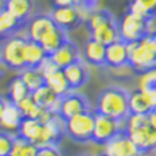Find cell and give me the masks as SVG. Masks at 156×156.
<instances>
[{"label": "cell", "mask_w": 156, "mask_h": 156, "mask_svg": "<svg viewBox=\"0 0 156 156\" xmlns=\"http://www.w3.org/2000/svg\"><path fill=\"white\" fill-rule=\"evenodd\" d=\"M66 40H67V32L55 25L48 34L44 35V38H42L38 44L47 51V54H51V53H54L55 50L60 47Z\"/></svg>", "instance_id": "7402d4cb"}, {"label": "cell", "mask_w": 156, "mask_h": 156, "mask_svg": "<svg viewBox=\"0 0 156 156\" xmlns=\"http://www.w3.org/2000/svg\"><path fill=\"white\" fill-rule=\"evenodd\" d=\"M89 109H90L89 101L82 94L76 92V90H70L69 94H66V95H63L60 98L58 114L64 120H67V118L73 115H77L80 112L89 111Z\"/></svg>", "instance_id": "8fae6325"}, {"label": "cell", "mask_w": 156, "mask_h": 156, "mask_svg": "<svg viewBox=\"0 0 156 156\" xmlns=\"http://www.w3.org/2000/svg\"><path fill=\"white\" fill-rule=\"evenodd\" d=\"M53 5H54V7L70 6V5H75V0H53Z\"/></svg>", "instance_id": "74e56055"}, {"label": "cell", "mask_w": 156, "mask_h": 156, "mask_svg": "<svg viewBox=\"0 0 156 156\" xmlns=\"http://www.w3.org/2000/svg\"><path fill=\"white\" fill-rule=\"evenodd\" d=\"M45 85L54 92L55 95L60 96V98L72 90L67 79H66V76H64L63 69H58V70H55L54 73L48 75L47 77H45Z\"/></svg>", "instance_id": "4316f807"}, {"label": "cell", "mask_w": 156, "mask_h": 156, "mask_svg": "<svg viewBox=\"0 0 156 156\" xmlns=\"http://www.w3.org/2000/svg\"><path fill=\"white\" fill-rule=\"evenodd\" d=\"M153 111H155V112H156V107H155V108H153Z\"/></svg>", "instance_id": "bcb514c9"}, {"label": "cell", "mask_w": 156, "mask_h": 156, "mask_svg": "<svg viewBox=\"0 0 156 156\" xmlns=\"http://www.w3.org/2000/svg\"><path fill=\"white\" fill-rule=\"evenodd\" d=\"M140 156H144V155H140Z\"/></svg>", "instance_id": "c3c4849f"}, {"label": "cell", "mask_w": 156, "mask_h": 156, "mask_svg": "<svg viewBox=\"0 0 156 156\" xmlns=\"http://www.w3.org/2000/svg\"><path fill=\"white\" fill-rule=\"evenodd\" d=\"M47 55V51L37 41L28 40L25 47V67H40V64L45 60Z\"/></svg>", "instance_id": "d4e9b609"}, {"label": "cell", "mask_w": 156, "mask_h": 156, "mask_svg": "<svg viewBox=\"0 0 156 156\" xmlns=\"http://www.w3.org/2000/svg\"><path fill=\"white\" fill-rule=\"evenodd\" d=\"M15 136L9 131H0V156H10Z\"/></svg>", "instance_id": "836d02e7"}, {"label": "cell", "mask_w": 156, "mask_h": 156, "mask_svg": "<svg viewBox=\"0 0 156 156\" xmlns=\"http://www.w3.org/2000/svg\"><path fill=\"white\" fill-rule=\"evenodd\" d=\"M29 95H31V90L28 89V86L23 83V80L20 79L19 76L13 77L12 80L9 82V86H7V98H9L10 102L19 104L22 99H25V98Z\"/></svg>", "instance_id": "f546056e"}, {"label": "cell", "mask_w": 156, "mask_h": 156, "mask_svg": "<svg viewBox=\"0 0 156 156\" xmlns=\"http://www.w3.org/2000/svg\"><path fill=\"white\" fill-rule=\"evenodd\" d=\"M129 10L153 20L156 18V0H130Z\"/></svg>", "instance_id": "f1b7e54d"}, {"label": "cell", "mask_w": 156, "mask_h": 156, "mask_svg": "<svg viewBox=\"0 0 156 156\" xmlns=\"http://www.w3.org/2000/svg\"><path fill=\"white\" fill-rule=\"evenodd\" d=\"M18 107L22 111L23 117H27V118H37L41 122H45L51 117V114H53V112H50L47 109H42L41 107H38L34 102V99L31 98V95L27 96L25 99H22L18 104Z\"/></svg>", "instance_id": "44dd1931"}, {"label": "cell", "mask_w": 156, "mask_h": 156, "mask_svg": "<svg viewBox=\"0 0 156 156\" xmlns=\"http://www.w3.org/2000/svg\"><path fill=\"white\" fill-rule=\"evenodd\" d=\"M95 126V112L85 111L77 115H73L66 120V136H69L76 143H88L92 142Z\"/></svg>", "instance_id": "8992f818"}, {"label": "cell", "mask_w": 156, "mask_h": 156, "mask_svg": "<svg viewBox=\"0 0 156 156\" xmlns=\"http://www.w3.org/2000/svg\"><path fill=\"white\" fill-rule=\"evenodd\" d=\"M7 70H9V67H7V64L5 63V60L0 57V79L3 77V76L7 73Z\"/></svg>", "instance_id": "f35d334b"}, {"label": "cell", "mask_w": 156, "mask_h": 156, "mask_svg": "<svg viewBox=\"0 0 156 156\" xmlns=\"http://www.w3.org/2000/svg\"><path fill=\"white\" fill-rule=\"evenodd\" d=\"M99 156H109V155H107V153H102V155H99Z\"/></svg>", "instance_id": "f6af8a7d"}, {"label": "cell", "mask_w": 156, "mask_h": 156, "mask_svg": "<svg viewBox=\"0 0 156 156\" xmlns=\"http://www.w3.org/2000/svg\"><path fill=\"white\" fill-rule=\"evenodd\" d=\"M153 20L146 19L140 15H136L133 12L127 10L122 15L121 20L118 22V31H120V38L126 42H136L140 41L143 37L150 32Z\"/></svg>", "instance_id": "277c9868"}, {"label": "cell", "mask_w": 156, "mask_h": 156, "mask_svg": "<svg viewBox=\"0 0 156 156\" xmlns=\"http://www.w3.org/2000/svg\"><path fill=\"white\" fill-rule=\"evenodd\" d=\"M6 9V0H0V12Z\"/></svg>", "instance_id": "7bdbcfd3"}, {"label": "cell", "mask_w": 156, "mask_h": 156, "mask_svg": "<svg viewBox=\"0 0 156 156\" xmlns=\"http://www.w3.org/2000/svg\"><path fill=\"white\" fill-rule=\"evenodd\" d=\"M63 72H64V76H66L72 90L82 88L88 82L89 70L85 60H82V58L80 60H76L75 63H72L69 66H66L63 69Z\"/></svg>", "instance_id": "9a60e30c"}, {"label": "cell", "mask_w": 156, "mask_h": 156, "mask_svg": "<svg viewBox=\"0 0 156 156\" xmlns=\"http://www.w3.org/2000/svg\"><path fill=\"white\" fill-rule=\"evenodd\" d=\"M111 22H115V18L109 13L108 10H105V9H96V10H94L92 13L89 15V18L86 19L85 23L88 27L89 32H92V31H95V29L104 27L107 23H111Z\"/></svg>", "instance_id": "4dcf8cb0"}, {"label": "cell", "mask_w": 156, "mask_h": 156, "mask_svg": "<svg viewBox=\"0 0 156 156\" xmlns=\"http://www.w3.org/2000/svg\"><path fill=\"white\" fill-rule=\"evenodd\" d=\"M22 120H23V114L19 109L18 104L7 101L5 111H3V115H2V120H0V127L5 131L13 133V131H18Z\"/></svg>", "instance_id": "e0dca14e"}, {"label": "cell", "mask_w": 156, "mask_h": 156, "mask_svg": "<svg viewBox=\"0 0 156 156\" xmlns=\"http://www.w3.org/2000/svg\"><path fill=\"white\" fill-rule=\"evenodd\" d=\"M129 111L130 114H149L153 111V105L143 90H134L129 96Z\"/></svg>", "instance_id": "cb8c5ba5"}, {"label": "cell", "mask_w": 156, "mask_h": 156, "mask_svg": "<svg viewBox=\"0 0 156 156\" xmlns=\"http://www.w3.org/2000/svg\"><path fill=\"white\" fill-rule=\"evenodd\" d=\"M98 2H99V0H75V5L77 6V9L80 10L85 22H86V19L89 18V15L98 9Z\"/></svg>", "instance_id": "e575fe53"}, {"label": "cell", "mask_w": 156, "mask_h": 156, "mask_svg": "<svg viewBox=\"0 0 156 156\" xmlns=\"http://www.w3.org/2000/svg\"><path fill=\"white\" fill-rule=\"evenodd\" d=\"M28 38L27 35L15 34L3 40L0 45V57L5 60L7 67L12 70H22L25 67V47Z\"/></svg>", "instance_id": "5b68a950"}, {"label": "cell", "mask_w": 156, "mask_h": 156, "mask_svg": "<svg viewBox=\"0 0 156 156\" xmlns=\"http://www.w3.org/2000/svg\"><path fill=\"white\" fill-rule=\"evenodd\" d=\"M147 38H149L152 47L155 48V51H156V31H150L149 34H147Z\"/></svg>", "instance_id": "ab89813d"}, {"label": "cell", "mask_w": 156, "mask_h": 156, "mask_svg": "<svg viewBox=\"0 0 156 156\" xmlns=\"http://www.w3.org/2000/svg\"><path fill=\"white\" fill-rule=\"evenodd\" d=\"M129 44L120 40L114 41L105 48V66L112 69L129 66Z\"/></svg>", "instance_id": "4fadbf2b"}, {"label": "cell", "mask_w": 156, "mask_h": 156, "mask_svg": "<svg viewBox=\"0 0 156 156\" xmlns=\"http://www.w3.org/2000/svg\"><path fill=\"white\" fill-rule=\"evenodd\" d=\"M5 107H6V101L0 96V120H2V115H3V111H5Z\"/></svg>", "instance_id": "b9f144b4"}, {"label": "cell", "mask_w": 156, "mask_h": 156, "mask_svg": "<svg viewBox=\"0 0 156 156\" xmlns=\"http://www.w3.org/2000/svg\"><path fill=\"white\" fill-rule=\"evenodd\" d=\"M37 156H61V152L58 149V144H48V146L38 147Z\"/></svg>", "instance_id": "8d00e7d4"}, {"label": "cell", "mask_w": 156, "mask_h": 156, "mask_svg": "<svg viewBox=\"0 0 156 156\" xmlns=\"http://www.w3.org/2000/svg\"><path fill=\"white\" fill-rule=\"evenodd\" d=\"M23 80V83L28 86V89L31 92H34L35 89L41 88L42 85H45V77L41 73L40 67H23L22 70H19L18 75Z\"/></svg>", "instance_id": "83f0119b"}, {"label": "cell", "mask_w": 156, "mask_h": 156, "mask_svg": "<svg viewBox=\"0 0 156 156\" xmlns=\"http://www.w3.org/2000/svg\"><path fill=\"white\" fill-rule=\"evenodd\" d=\"M122 130L134 142L142 155L156 149V129L150 126L147 114H129L124 120Z\"/></svg>", "instance_id": "7a4b0ae2"}, {"label": "cell", "mask_w": 156, "mask_h": 156, "mask_svg": "<svg viewBox=\"0 0 156 156\" xmlns=\"http://www.w3.org/2000/svg\"><path fill=\"white\" fill-rule=\"evenodd\" d=\"M129 44V66L134 69L139 73L147 72L156 67V51L152 47L147 35L143 37L140 41L127 42Z\"/></svg>", "instance_id": "3957f363"}, {"label": "cell", "mask_w": 156, "mask_h": 156, "mask_svg": "<svg viewBox=\"0 0 156 156\" xmlns=\"http://www.w3.org/2000/svg\"><path fill=\"white\" fill-rule=\"evenodd\" d=\"M121 130L122 127L120 120H115L112 117L104 115L101 112H96L95 111V126H94L92 143H95V144H105L115 134H118Z\"/></svg>", "instance_id": "52a82bcc"}, {"label": "cell", "mask_w": 156, "mask_h": 156, "mask_svg": "<svg viewBox=\"0 0 156 156\" xmlns=\"http://www.w3.org/2000/svg\"><path fill=\"white\" fill-rule=\"evenodd\" d=\"M129 96L130 92L121 86H117V85L107 86L98 95L95 111L104 115L112 117L115 120L124 121L130 114Z\"/></svg>", "instance_id": "6da1fadb"}, {"label": "cell", "mask_w": 156, "mask_h": 156, "mask_svg": "<svg viewBox=\"0 0 156 156\" xmlns=\"http://www.w3.org/2000/svg\"><path fill=\"white\" fill-rule=\"evenodd\" d=\"M42 127H44V124H42L40 120L23 117V120L20 122L16 134L19 137H22V139H25L28 142H32L34 144L38 146V143H40V140H41V134H42Z\"/></svg>", "instance_id": "ffe728a7"}, {"label": "cell", "mask_w": 156, "mask_h": 156, "mask_svg": "<svg viewBox=\"0 0 156 156\" xmlns=\"http://www.w3.org/2000/svg\"><path fill=\"white\" fill-rule=\"evenodd\" d=\"M50 15H51V18H53L55 25L58 28H61V29H64L66 32L75 29V28H77L80 25L82 22H85L80 10L77 9L76 5L54 7Z\"/></svg>", "instance_id": "9c48e42d"}, {"label": "cell", "mask_w": 156, "mask_h": 156, "mask_svg": "<svg viewBox=\"0 0 156 156\" xmlns=\"http://www.w3.org/2000/svg\"><path fill=\"white\" fill-rule=\"evenodd\" d=\"M48 55L51 57V60L54 61L60 69H64L66 66H69V64L75 63L76 60H80L82 58L80 51H79L77 45H76L73 41L69 40V38L55 50L54 53H51V54H48Z\"/></svg>", "instance_id": "5bb4252c"}, {"label": "cell", "mask_w": 156, "mask_h": 156, "mask_svg": "<svg viewBox=\"0 0 156 156\" xmlns=\"http://www.w3.org/2000/svg\"><path fill=\"white\" fill-rule=\"evenodd\" d=\"M147 117H149L150 126H152L153 129H156V112H155V111H150L149 114H147Z\"/></svg>", "instance_id": "60d3db41"}, {"label": "cell", "mask_w": 156, "mask_h": 156, "mask_svg": "<svg viewBox=\"0 0 156 156\" xmlns=\"http://www.w3.org/2000/svg\"><path fill=\"white\" fill-rule=\"evenodd\" d=\"M31 98L34 102L41 107L42 109H47L50 112H58V107H60V96L55 95L47 85H42L41 88L35 89L34 92H31Z\"/></svg>", "instance_id": "2e32d148"}, {"label": "cell", "mask_w": 156, "mask_h": 156, "mask_svg": "<svg viewBox=\"0 0 156 156\" xmlns=\"http://www.w3.org/2000/svg\"><path fill=\"white\" fill-rule=\"evenodd\" d=\"M55 27L50 13H37L27 22V38L40 42L44 35L48 34Z\"/></svg>", "instance_id": "7c38bea8"}, {"label": "cell", "mask_w": 156, "mask_h": 156, "mask_svg": "<svg viewBox=\"0 0 156 156\" xmlns=\"http://www.w3.org/2000/svg\"><path fill=\"white\" fill-rule=\"evenodd\" d=\"M42 134H41V140L38 143V147L42 146H48V144H58L60 139L66 134V120L58 114H51L45 122H42Z\"/></svg>", "instance_id": "30bf717a"}, {"label": "cell", "mask_w": 156, "mask_h": 156, "mask_svg": "<svg viewBox=\"0 0 156 156\" xmlns=\"http://www.w3.org/2000/svg\"><path fill=\"white\" fill-rule=\"evenodd\" d=\"M37 155H38V146L37 144L22 139L18 134L15 136L13 147H12L10 156H37Z\"/></svg>", "instance_id": "1f68e13d"}, {"label": "cell", "mask_w": 156, "mask_h": 156, "mask_svg": "<svg viewBox=\"0 0 156 156\" xmlns=\"http://www.w3.org/2000/svg\"><path fill=\"white\" fill-rule=\"evenodd\" d=\"M58 69L60 67L55 64L54 61L51 60V57H50V55H47V57H45V60L40 64V70H41V73L44 75V77H47L48 75L54 73L55 70H58Z\"/></svg>", "instance_id": "d590c367"}, {"label": "cell", "mask_w": 156, "mask_h": 156, "mask_svg": "<svg viewBox=\"0 0 156 156\" xmlns=\"http://www.w3.org/2000/svg\"><path fill=\"white\" fill-rule=\"evenodd\" d=\"M25 25L19 22L12 13H9L6 9L0 12V40H6L9 37L15 35Z\"/></svg>", "instance_id": "603a6c76"}, {"label": "cell", "mask_w": 156, "mask_h": 156, "mask_svg": "<svg viewBox=\"0 0 156 156\" xmlns=\"http://www.w3.org/2000/svg\"><path fill=\"white\" fill-rule=\"evenodd\" d=\"M105 48L107 45H104L102 42L89 38L85 42V48H83V60L92 64V66H105Z\"/></svg>", "instance_id": "d6986e66"}, {"label": "cell", "mask_w": 156, "mask_h": 156, "mask_svg": "<svg viewBox=\"0 0 156 156\" xmlns=\"http://www.w3.org/2000/svg\"><path fill=\"white\" fill-rule=\"evenodd\" d=\"M155 153H156V149H155Z\"/></svg>", "instance_id": "7dc6e473"}, {"label": "cell", "mask_w": 156, "mask_h": 156, "mask_svg": "<svg viewBox=\"0 0 156 156\" xmlns=\"http://www.w3.org/2000/svg\"><path fill=\"white\" fill-rule=\"evenodd\" d=\"M90 38L102 42L104 45H108L114 41L120 40V31H118V22H111V23H107L104 27L98 28L95 31L90 32Z\"/></svg>", "instance_id": "484cf974"}, {"label": "cell", "mask_w": 156, "mask_h": 156, "mask_svg": "<svg viewBox=\"0 0 156 156\" xmlns=\"http://www.w3.org/2000/svg\"><path fill=\"white\" fill-rule=\"evenodd\" d=\"M156 88V67L150 69L147 72H143L140 79H139V89L146 90V89Z\"/></svg>", "instance_id": "d6a6232c"}, {"label": "cell", "mask_w": 156, "mask_h": 156, "mask_svg": "<svg viewBox=\"0 0 156 156\" xmlns=\"http://www.w3.org/2000/svg\"><path fill=\"white\" fill-rule=\"evenodd\" d=\"M104 153L109 156H140L142 152L139 150L130 136L121 130L118 134L112 137L109 142L104 144Z\"/></svg>", "instance_id": "ba28073f"}, {"label": "cell", "mask_w": 156, "mask_h": 156, "mask_svg": "<svg viewBox=\"0 0 156 156\" xmlns=\"http://www.w3.org/2000/svg\"><path fill=\"white\" fill-rule=\"evenodd\" d=\"M79 156H94V155H89V153H83V155H79Z\"/></svg>", "instance_id": "ee69618b"}, {"label": "cell", "mask_w": 156, "mask_h": 156, "mask_svg": "<svg viewBox=\"0 0 156 156\" xmlns=\"http://www.w3.org/2000/svg\"><path fill=\"white\" fill-rule=\"evenodd\" d=\"M34 0H6V10L27 27V22L34 15Z\"/></svg>", "instance_id": "ac0fdd59"}]
</instances>
